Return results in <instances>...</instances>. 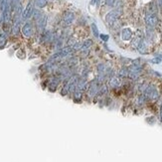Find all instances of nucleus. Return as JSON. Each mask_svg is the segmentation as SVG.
Segmentation results:
<instances>
[{
	"label": "nucleus",
	"mask_w": 162,
	"mask_h": 162,
	"mask_svg": "<svg viewBox=\"0 0 162 162\" xmlns=\"http://www.w3.org/2000/svg\"><path fill=\"white\" fill-rule=\"evenodd\" d=\"M91 29H92L93 37H95V38H99V29H97V24L93 23L92 25H91Z\"/></svg>",
	"instance_id": "a211bd4d"
},
{
	"label": "nucleus",
	"mask_w": 162,
	"mask_h": 162,
	"mask_svg": "<svg viewBox=\"0 0 162 162\" xmlns=\"http://www.w3.org/2000/svg\"><path fill=\"white\" fill-rule=\"evenodd\" d=\"M21 32L22 35L25 37V38H31L34 34V26H33V23L27 21L23 24V26L21 27Z\"/></svg>",
	"instance_id": "6e6552de"
},
{
	"label": "nucleus",
	"mask_w": 162,
	"mask_h": 162,
	"mask_svg": "<svg viewBox=\"0 0 162 162\" xmlns=\"http://www.w3.org/2000/svg\"><path fill=\"white\" fill-rule=\"evenodd\" d=\"M107 87H109L111 92H115V91H118L121 89L122 80L118 78L117 76H115V77H113V78L109 79V80H107Z\"/></svg>",
	"instance_id": "423d86ee"
},
{
	"label": "nucleus",
	"mask_w": 162,
	"mask_h": 162,
	"mask_svg": "<svg viewBox=\"0 0 162 162\" xmlns=\"http://www.w3.org/2000/svg\"><path fill=\"white\" fill-rule=\"evenodd\" d=\"M8 41V35L6 33L2 32L0 33V49H4L7 44Z\"/></svg>",
	"instance_id": "2eb2a0df"
},
{
	"label": "nucleus",
	"mask_w": 162,
	"mask_h": 162,
	"mask_svg": "<svg viewBox=\"0 0 162 162\" xmlns=\"http://www.w3.org/2000/svg\"><path fill=\"white\" fill-rule=\"evenodd\" d=\"M109 66H107V64L105 63H99L97 65V74H105V72H107V68H109Z\"/></svg>",
	"instance_id": "4468645a"
},
{
	"label": "nucleus",
	"mask_w": 162,
	"mask_h": 162,
	"mask_svg": "<svg viewBox=\"0 0 162 162\" xmlns=\"http://www.w3.org/2000/svg\"><path fill=\"white\" fill-rule=\"evenodd\" d=\"M76 20V15H75L74 12L72 11H67L64 13L63 15V22L66 26H70L75 22Z\"/></svg>",
	"instance_id": "9d476101"
},
{
	"label": "nucleus",
	"mask_w": 162,
	"mask_h": 162,
	"mask_svg": "<svg viewBox=\"0 0 162 162\" xmlns=\"http://www.w3.org/2000/svg\"><path fill=\"white\" fill-rule=\"evenodd\" d=\"M35 10V5H34V1L33 0H30L28 2V4L26 5L25 9L22 12V20H25V21H28L29 19H31L33 16V13H34Z\"/></svg>",
	"instance_id": "0eeeda50"
},
{
	"label": "nucleus",
	"mask_w": 162,
	"mask_h": 162,
	"mask_svg": "<svg viewBox=\"0 0 162 162\" xmlns=\"http://www.w3.org/2000/svg\"><path fill=\"white\" fill-rule=\"evenodd\" d=\"M33 1H34V5L37 9H43L48 4V0H33Z\"/></svg>",
	"instance_id": "dca6fc26"
},
{
	"label": "nucleus",
	"mask_w": 162,
	"mask_h": 162,
	"mask_svg": "<svg viewBox=\"0 0 162 162\" xmlns=\"http://www.w3.org/2000/svg\"><path fill=\"white\" fill-rule=\"evenodd\" d=\"M157 6H158L159 8H162V0H157Z\"/></svg>",
	"instance_id": "bb28decb"
},
{
	"label": "nucleus",
	"mask_w": 162,
	"mask_h": 162,
	"mask_svg": "<svg viewBox=\"0 0 162 162\" xmlns=\"http://www.w3.org/2000/svg\"><path fill=\"white\" fill-rule=\"evenodd\" d=\"M136 50H137L138 53L141 54V55H147L148 54V43L145 41L144 38L140 41L138 46L136 47Z\"/></svg>",
	"instance_id": "f8f14e48"
},
{
	"label": "nucleus",
	"mask_w": 162,
	"mask_h": 162,
	"mask_svg": "<svg viewBox=\"0 0 162 162\" xmlns=\"http://www.w3.org/2000/svg\"><path fill=\"white\" fill-rule=\"evenodd\" d=\"M21 0H11V8H12V12H14V10L17 8V6L20 4Z\"/></svg>",
	"instance_id": "aec40b11"
},
{
	"label": "nucleus",
	"mask_w": 162,
	"mask_h": 162,
	"mask_svg": "<svg viewBox=\"0 0 162 162\" xmlns=\"http://www.w3.org/2000/svg\"><path fill=\"white\" fill-rule=\"evenodd\" d=\"M160 92H161V95H162V90H161V91H160Z\"/></svg>",
	"instance_id": "c756f323"
},
{
	"label": "nucleus",
	"mask_w": 162,
	"mask_h": 162,
	"mask_svg": "<svg viewBox=\"0 0 162 162\" xmlns=\"http://www.w3.org/2000/svg\"><path fill=\"white\" fill-rule=\"evenodd\" d=\"M144 21H145V24H146V27L155 28L159 23V19H158V16H157V13H153V12H150L147 10L146 13H145Z\"/></svg>",
	"instance_id": "39448f33"
},
{
	"label": "nucleus",
	"mask_w": 162,
	"mask_h": 162,
	"mask_svg": "<svg viewBox=\"0 0 162 162\" xmlns=\"http://www.w3.org/2000/svg\"><path fill=\"white\" fill-rule=\"evenodd\" d=\"M149 74H151L152 76L151 77H156V78H162V74L157 71H154V70H150L149 71Z\"/></svg>",
	"instance_id": "4be33fe9"
},
{
	"label": "nucleus",
	"mask_w": 162,
	"mask_h": 162,
	"mask_svg": "<svg viewBox=\"0 0 162 162\" xmlns=\"http://www.w3.org/2000/svg\"><path fill=\"white\" fill-rule=\"evenodd\" d=\"M17 57L19 58V59H21V60L25 59L26 55H25V53H24L23 50H19V51H18V53H17Z\"/></svg>",
	"instance_id": "b1692460"
},
{
	"label": "nucleus",
	"mask_w": 162,
	"mask_h": 162,
	"mask_svg": "<svg viewBox=\"0 0 162 162\" xmlns=\"http://www.w3.org/2000/svg\"><path fill=\"white\" fill-rule=\"evenodd\" d=\"M149 62H150L151 64H154V65H159V64H161L162 59H160V58L158 57H154L151 60H149Z\"/></svg>",
	"instance_id": "412c9836"
},
{
	"label": "nucleus",
	"mask_w": 162,
	"mask_h": 162,
	"mask_svg": "<svg viewBox=\"0 0 162 162\" xmlns=\"http://www.w3.org/2000/svg\"><path fill=\"white\" fill-rule=\"evenodd\" d=\"M155 57H158V58H160V59H162V52H160V53L155 54Z\"/></svg>",
	"instance_id": "cd10ccee"
},
{
	"label": "nucleus",
	"mask_w": 162,
	"mask_h": 162,
	"mask_svg": "<svg viewBox=\"0 0 162 162\" xmlns=\"http://www.w3.org/2000/svg\"><path fill=\"white\" fill-rule=\"evenodd\" d=\"M95 0H92V1H91V4H92V5H95Z\"/></svg>",
	"instance_id": "c85d7f7f"
},
{
	"label": "nucleus",
	"mask_w": 162,
	"mask_h": 162,
	"mask_svg": "<svg viewBox=\"0 0 162 162\" xmlns=\"http://www.w3.org/2000/svg\"><path fill=\"white\" fill-rule=\"evenodd\" d=\"M122 13H123V8H115V9H113L105 15V23L109 25V27H111L117 20H119V17L122 15Z\"/></svg>",
	"instance_id": "7ed1b4c3"
},
{
	"label": "nucleus",
	"mask_w": 162,
	"mask_h": 162,
	"mask_svg": "<svg viewBox=\"0 0 162 162\" xmlns=\"http://www.w3.org/2000/svg\"><path fill=\"white\" fill-rule=\"evenodd\" d=\"M82 49V42H76L74 45L72 46L73 52H77V51H81Z\"/></svg>",
	"instance_id": "6ab92c4d"
},
{
	"label": "nucleus",
	"mask_w": 162,
	"mask_h": 162,
	"mask_svg": "<svg viewBox=\"0 0 162 162\" xmlns=\"http://www.w3.org/2000/svg\"><path fill=\"white\" fill-rule=\"evenodd\" d=\"M99 85L97 83L95 79L93 78V80L89 81V85L87 91L85 93V99H88L90 101H93V99L97 97V93H99Z\"/></svg>",
	"instance_id": "f03ea898"
},
{
	"label": "nucleus",
	"mask_w": 162,
	"mask_h": 162,
	"mask_svg": "<svg viewBox=\"0 0 162 162\" xmlns=\"http://www.w3.org/2000/svg\"><path fill=\"white\" fill-rule=\"evenodd\" d=\"M116 0H105V3L107 7H111V8H113L115 6V3Z\"/></svg>",
	"instance_id": "5701e85b"
},
{
	"label": "nucleus",
	"mask_w": 162,
	"mask_h": 162,
	"mask_svg": "<svg viewBox=\"0 0 162 162\" xmlns=\"http://www.w3.org/2000/svg\"><path fill=\"white\" fill-rule=\"evenodd\" d=\"M132 36H133V32L130 28L128 27H125V28H122L121 32H120V37H121L122 41L124 42H128L132 39Z\"/></svg>",
	"instance_id": "9b49d317"
},
{
	"label": "nucleus",
	"mask_w": 162,
	"mask_h": 162,
	"mask_svg": "<svg viewBox=\"0 0 162 162\" xmlns=\"http://www.w3.org/2000/svg\"><path fill=\"white\" fill-rule=\"evenodd\" d=\"M62 80L60 78L56 76H51L48 79L47 87L46 89L49 91L50 93H56L57 91H59L60 87L62 86Z\"/></svg>",
	"instance_id": "20e7f679"
},
{
	"label": "nucleus",
	"mask_w": 162,
	"mask_h": 162,
	"mask_svg": "<svg viewBox=\"0 0 162 162\" xmlns=\"http://www.w3.org/2000/svg\"><path fill=\"white\" fill-rule=\"evenodd\" d=\"M158 119L162 123V103L158 107Z\"/></svg>",
	"instance_id": "a878e982"
},
{
	"label": "nucleus",
	"mask_w": 162,
	"mask_h": 162,
	"mask_svg": "<svg viewBox=\"0 0 162 162\" xmlns=\"http://www.w3.org/2000/svg\"><path fill=\"white\" fill-rule=\"evenodd\" d=\"M93 40L92 39H87L84 42H82V49L81 51H85V50H90L91 47L93 46Z\"/></svg>",
	"instance_id": "f3484780"
},
{
	"label": "nucleus",
	"mask_w": 162,
	"mask_h": 162,
	"mask_svg": "<svg viewBox=\"0 0 162 162\" xmlns=\"http://www.w3.org/2000/svg\"><path fill=\"white\" fill-rule=\"evenodd\" d=\"M116 76L118 77L121 80H124V79L128 78V68L127 66H122L119 70L116 72Z\"/></svg>",
	"instance_id": "ddd939ff"
},
{
	"label": "nucleus",
	"mask_w": 162,
	"mask_h": 162,
	"mask_svg": "<svg viewBox=\"0 0 162 162\" xmlns=\"http://www.w3.org/2000/svg\"><path fill=\"white\" fill-rule=\"evenodd\" d=\"M142 95L146 97L149 103H156L158 101L159 97H161V92L155 83L150 82Z\"/></svg>",
	"instance_id": "f257e3e1"
},
{
	"label": "nucleus",
	"mask_w": 162,
	"mask_h": 162,
	"mask_svg": "<svg viewBox=\"0 0 162 162\" xmlns=\"http://www.w3.org/2000/svg\"><path fill=\"white\" fill-rule=\"evenodd\" d=\"M99 38H101L103 42H107V41H109V35H107V34H99Z\"/></svg>",
	"instance_id": "393cba45"
},
{
	"label": "nucleus",
	"mask_w": 162,
	"mask_h": 162,
	"mask_svg": "<svg viewBox=\"0 0 162 162\" xmlns=\"http://www.w3.org/2000/svg\"><path fill=\"white\" fill-rule=\"evenodd\" d=\"M47 21H48V17L46 14H43L40 18H39L37 21H35V25H36V29L39 33H43L46 30V26H47Z\"/></svg>",
	"instance_id": "1a4fd4ad"
}]
</instances>
